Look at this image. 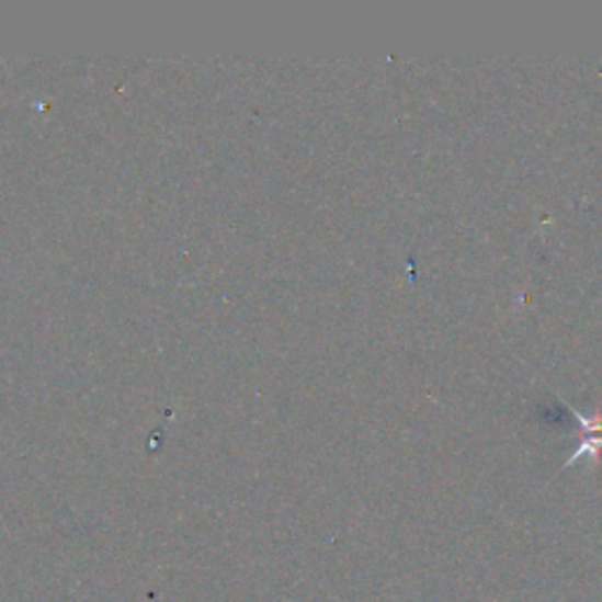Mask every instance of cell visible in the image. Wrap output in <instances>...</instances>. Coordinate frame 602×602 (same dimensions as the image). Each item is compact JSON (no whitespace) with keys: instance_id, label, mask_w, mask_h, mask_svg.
I'll use <instances>...</instances> for the list:
<instances>
[{"instance_id":"1","label":"cell","mask_w":602,"mask_h":602,"mask_svg":"<svg viewBox=\"0 0 602 602\" xmlns=\"http://www.w3.org/2000/svg\"><path fill=\"white\" fill-rule=\"evenodd\" d=\"M572 414L581 421L586 438H583V443L579 445V450L572 454V457H569V462H567L565 466L579 462L581 457H586V454H589V457H593V462L598 464V454H600V450H602V417H600V414L586 417V414L577 412L575 408H572Z\"/></svg>"}]
</instances>
